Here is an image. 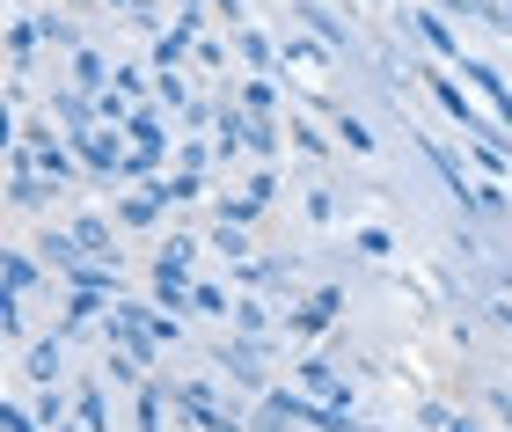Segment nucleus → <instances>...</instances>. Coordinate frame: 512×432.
Masks as SVG:
<instances>
[{
	"instance_id": "nucleus-8",
	"label": "nucleus",
	"mask_w": 512,
	"mask_h": 432,
	"mask_svg": "<svg viewBox=\"0 0 512 432\" xmlns=\"http://www.w3.org/2000/svg\"><path fill=\"white\" fill-rule=\"evenodd\" d=\"M154 293H161V308H191V279H183V257H161L154 264Z\"/></svg>"
},
{
	"instance_id": "nucleus-9",
	"label": "nucleus",
	"mask_w": 512,
	"mask_h": 432,
	"mask_svg": "<svg viewBox=\"0 0 512 432\" xmlns=\"http://www.w3.org/2000/svg\"><path fill=\"white\" fill-rule=\"evenodd\" d=\"M432 96H439V103H447V110H454V125H461V132H469V140H476V132H491V125H483V118H476V110H469V96H461V88H454L447 74H432ZM491 140H498V132H491Z\"/></svg>"
},
{
	"instance_id": "nucleus-26",
	"label": "nucleus",
	"mask_w": 512,
	"mask_h": 432,
	"mask_svg": "<svg viewBox=\"0 0 512 432\" xmlns=\"http://www.w3.org/2000/svg\"><path fill=\"white\" fill-rule=\"evenodd\" d=\"M44 37V22H15V30H8V44H15V59H30V44Z\"/></svg>"
},
{
	"instance_id": "nucleus-3",
	"label": "nucleus",
	"mask_w": 512,
	"mask_h": 432,
	"mask_svg": "<svg viewBox=\"0 0 512 432\" xmlns=\"http://www.w3.org/2000/svg\"><path fill=\"white\" fill-rule=\"evenodd\" d=\"M169 403H176V411L191 418L198 432H249L242 418H227L220 403H213V389H169Z\"/></svg>"
},
{
	"instance_id": "nucleus-21",
	"label": "nucleus",
	"mask_w": 512,
	"mask_h": 432,
	"mask_svg": "<svg viewBox=\"0 0 512 432\" xmlns=\"http://www.w3.org/2000/svg\"><path fill=\"white\" fill-rule=\"evenodd\" d=\"M139 432H161V389L139 381Z\"/></svg>"
},
{
	"instance_id": "nucleus-23",
	"label": "nucleus",
	"mask_w": 512,
	"mask_h": 432,
	"mask_svg": "<svg viewBox=\"0 0 512 432\" xmlns=\"http://www.w3.org/2000/svg\"><path fill=\"white\" fill-rule=\"evenodd\" d=\"M235 330L242 337H264V301H235Z\"/></svg>"
},
{
	"instance_id": "nucleus-17",
	"label": "nucleus",
	"mask_w": 512,
	"mask_h": 432,
	"mask_svg": "<svg viewBox=\"0 0 512 432\" xmlns=\"http://www.w3.org/2000/svg\"><path fill=\"white\" fill-rule=\"evenodd\" d=\"M103 315V293H88V286H74V301H66V330H88Z\"/></svg>"
},
{
	"instance_id": "nucleus-33",
	"label": "nucleus",
	"mask_w": 512,
	"mask_h": 432,
	"mask_svg": "<svg viewBox=\"0 0 512 432\" xmlns=\"http://www.w3.org/2000/svg\"><path fill=\"white\" fill-rule=\"evenodd\" d=\"M447 432H483V425H469V418H454V425H447Z\"/></svg>"
},
{
	"instance_id": "nucleus-13",
	"label": "nucleus",
	"mask_w": 512,
	"mask_h": 432,
	"mask_svg": "<svg viewBox=\"0 0 512 432\" xmlns=\"http://www.w3.org/2000/svg\"><path fill=\"white\" fill-rule=\"evenodd\" d=\"M410 22H417V37H425V44H432L439 59H461V37H454V30H447V22H439V15H410Z\"/></svg>"
},
{
	"instance_id": "nucleus-24",
	"label": "nucleus",
	"mask_w": 512,
	"mask_h": 432,
	"mask_svg": "<svg viewBox=\"0 0 512 432\" xmlns=\"http://www.w3.org/2000/svg\"><path fill=\"white\" fill-rule=\"evenodd\" d=\"M337 132H344V147H352V154H374V132H366L359 118H337Z\"/></svg>"
},
{
	"instance_id": "nucleus-4",
	"label": "nucleus",
	"mask_w": 512,
	"mask_h": 432,
	"mask_svg": "<svg viewBox=\"0 0 512 432\" xmlns=\"http://www.w3.org/2000/svg\"><path fill=\"white\" fill-rule=\"evenodd\" d=\"M337 315H344V293H337V286H322V293H308V301H300V308L286 315V330H300V337H322V330L337 323Z\"/></svg>"
},
{
	"instance_id": "nucleus-15",
	"label": "nucleus",
	"mask_w": 512,
	"mask_h": 432,
	"mask_svg": "<svg viewBox=\"0 0 512 432\" xmlns=\"http://www.w3.org/2000/svg\"><path fill=\"white\" fill-rule=\"evenodd\" d=\"M0 279H8V293L22 301V293L37 286V257H22V249H8V264H0Z\"/></svg>"
},
{
	"instance_id": "nucleus-25",
	"label": "nucleus",
	"mask_w": 512,
	"mask_h": 432,
	"mask_svg": "<svg viewBox=\"0 0 512 432\" xmlns=\"http://www.w3.org/2000/svg\"><path fill=\"white\" fill-rule=\"evenodd\" d=\"M191 308H198V315H227V308H235V301H227V293H220V286H198V293H191Z\"/></svg>"
},
{
	"instance_id": "nucleus-1",
	"label": "nucleus",
	"mask_w": 512,
	"mask_h": 432,
	"mask_svg": "<svg viewBox=\"0 0 512 432\" xmlns=\"http://www.w3.org/2000/svg\"><path fill=\"white\" fill-rule=\"evenodd\" d=\"M15 169L44 176V184H74V154H66L52 132H22V140H15Z\"/></svg>"
},
{
	"instance_id": "nucleus-7",
	"label": "nucleus",
	"mask_w": 512,
	"mask_h": 432,
	"mask_svg": "<svg viewBox=\"0 0 512 432\" xmlns=\"http://www.w3.org/2000/svg\"><path fill=\"white\" fill-rule=\"evenodd\" d=\"M59 359H66V330H59V337H37L30 359H22V374H30L37 389H52V381H59Z\"/></svg>"
},
{
	"instance_id": "nucleus-31",
	"label": "nucleus",
	"mask_w": 512,
	"mask_h": 432,
	"mask_svg": "<svg viewBox=\"0 0 512 432\" xmlns=\"http://www.w3.org/2000/svg\"><path fill=\"white\" fill-rule=\"evenodd\" d=\"M0 425H8V432H37V418L22 411V403H8V418H0Z\"/></svg>"
},
{
	"instance_id": "nucleus-10",
	"label": "nucleus",
	"mask_w": 512,
	"mask_h": 432,
	"mask_svg": "<svg viewBox=\"0 0 512 432\" xmlns=\"http://www.w3.org/2000/svg\"><path fill=\"white\" fill-rule=\"evenodd\" d=\"M461 74H469V81L483 88V96L498 103V118H505V132H512V88H505V74H498V66H483V59H469V66H461Z\"/></svg>"
},
{
	"instance_id": "nucleus-34",
	"label": "nucleus",
	"mask_w": 512,
	"mask_h": 432,
	"mask_svg": "<svg viewBox=\"0 0 512 432\" xmlns=\"http://www.w3.org/2000/svg\"><path fill=\"white\" fill-rule=\"evenodd\" d=\"M344 432H374V425H344Z\"/></svg>"
},
{
	"instance_id": "nucleus-30",
	"label": "nucleus",
	"mask_w": 512,
	"mask_h": 432,
	"mask_svg": "<svg viewBox=\"0 0 512 432\" xmlns=\"http://www.w3.org/2000/svg\"><path fill=\"white\" fill-rule=\"evenodd\" d=\"M44 37H52V44H81V37H74V22H66V15H44Z\"/></svg>"
},
{
	"instance_id": "nucleus-32",
	"label": "nucleus",
	"mask_w": 512,
	"mask_h": 432,
	"mask_svg": "<svg viewBox=\"0 0 512 432\" xmlns=\"http://www.w3.org/2000/svg\"><path fill=\"white\" fill-rule=\"evenodd\" d=\"M256 432H286V418H256Z\"/></svg>"
},
{
	"instance_id": "nucleus-11",
	"label": "nucleus",
	"mask_w": 512,
	"mask_h": 432,
	"mask_svg": "<svg viewBox=\"0 0 512 432\" xmlns=\"http://www.w3.org/2000/svg\"><path fill=\"white\" fill-rule=\"evenodd\" d=\"M191 37H198V8H191V15H183V22H176V30H161V37H154V66H176L183 52H191Z\"/></svg>"
},
{
	"instance_id": "nucleus-19",
	"label": "nucleus",
	"mask_w": 512,
	"mask_h": 432,
	"mask_svg": "<svg viewBox=\"0 0 512 432\" xmlns=\"http://www.w3.org/2000/svg\"><path fill=\"white\" fill-rule=\"evenodd\" d=\"M154 96L169 103V110H191V96H183V81H176V66H154Z\"/></svg>"
},
{
	"instance_id": "nucleus-12",
	"label": "nucleus",
	"mask_w": 512,
	"mask_h": 432,
	"mask_svg": "<svg viewBox=\"0 0 512 432\" xmlns=\"http://www.w3.org/2000/svg\"><path fill=\"white\" fill-rule=\"evenodd\" d=\"M74 88H88V96H103V88H110V74H103V52L74 44Z\"/></svg>"
},
{
	"instance_id": "nucleus-16",
	"label": "nucleus",
	"mask_w": 512,
	"mask_h": 432,
	"mask_svg": "<svg viewBox=\"0 0 512 432\" xmlns=\"http://www.w3.org/2000/svg\"><path fill=\"white\" fill-rule=\"evenodd\" d=\"M74 242L88 249V257H103V264H110V227H103L96 213H81V220H74Z\"/></svg>"
},
{
	"instance_id": "nucleus-29",
	"label": "nucleus",
	"mask_w": 512,
	"mask_h": 432,
	"mask_svg": "<svg viewBox=\"0 0 512 432\" xmlns=\"http://www.w3.org/2000/svg\"><path fill=\"white\" fill-rule=\"evenodd\" d=\"M359 249H366V257H388L395 242H388V227H359Z\"/></svg>"
},
{
	"instance_id": "nucleus-2",
	"label": "nucleus",
	"mask_w": 512,
	"mask_h": 432,
	"mask_svg": "<svg viewBox=\"0 0 512 432\" xmlns=\"http://www.w3.org/2000/svg\"><path fill=\"white\" fill-rule=\"evenodd\" d=\"M74 154H81V169H96V176L125 169V147L110 140V125H74Z\"/></svg>"
},
{
	"instance_id": "nucleus-22",
	"label": "nucleus",
	"mask_w": 512,
	"mask_h": 432,
	"mask_svg": "<svg viewBox=\"0 0 512 432\" xmlns=\"http://www.w3.org/2000/svg\"><path fill=\"white\" fill-rule=\"evenodd\" d=\"M169 206H154V198H125V227H154Z\"/></svg>"
},
{
	"instance_id": "nucleus-18",
	"label": "nucleus",
	"mask_w": 512,
	"mask_h": 432,
	"mask_svg": "<svg viewBox=\"0 0 512 432\" xmlns=\"http://www.w3.org/2000/svg\"><path fill=\"white\" fill-rule=\"evenodd\" d=\"M74 425H81V432H110V425H103V396H96V389H81V396H74Z\"/></svg>"
},
{
	"instance_id": "nucleus-27",
	"label": "nucleus",
	"mask_w": 512,
	"mask_h": 432,
	"mask_svg": "<svg viewBox=\"0 0 512 432\" xmlns=\"http://www.w3.org/2000/svg\"><path fill=\"white\" fill-rule=\"evenodd\" d=\"M242 110H256V118H271V81H249V88H242Z\"/></svg>"
},
{
	"instance_id": "nucleus-6",
	"label": "nucleus",
	"mask_w": 512,
	"mask_h": 432,
	"mask_svg": "<svg viewBox=\"0 0 512 432\" xmlns=\"http://www.w3.org/2000/svg\"><path fill=\"white\" fill-rule=\"evenodd\" d=\"M220 367L242 381V389H264V337H235V345L220 352Z\"/></svg>"
},
{
	"instance_id": "nucleus-20",
	"label": "nucleus",
	"mask_w": 512,
	"mask_h": 432,
	"mask_svg": "<svg viewBox=\"0 0 512 432\" xmlns=\"http://www.w3.org/2000/svg\"><path fill=\"white\" fill-rule=\"evenodd\" d=\"M213 242H220V249H227V257H235V264H249V227L220 220V227H213Z\"/></svg>"
},
{
	"instance_id": "nucleus-28",
	"label": "nucleus",
	"mask_w": 512,
	"mask_h": 432,
	"mask_svg": "<svg viewBox=\"0 0 512 432\" xmlns=\"http://www.w3.org/2000/svg\"><path fill=\"white\" fill-rule=\"evenodd\" d=\"M37 425H66V403H59V389H44V396H37Z\"/></svg>"
},
{
	"instance_id": "nucleus-35",
	"label": "nucleus",
	"mask_w": 512,
	"mask_h": 432,
	"mask_svg": "<svg viewBox=\"0 0 512 432\" xmlns=\"http://www.w3.org/2000/svg\"><path fill=\"white\" fill-rule=\"evenodd\" d=\"M118 8H132V0H118Z\"/></svg>"
},
{
	"instance_id": "nucleus-5",
	"label": "nucleus",
	"mask_w": 512,
	"mask_h": 432,
	"mask_svg": "<svg viewBox=\"0 0 512 432\" xmlns=\"http://www.w3.org/2000/svg\"><path fill=\"white\" fill-rule=\"evenodd\" d=\"M300 381H308V389H315L322 403H330V411H352V381H337V367H330L322 352L300 359Z\"/></svg>"
},
{
	"instance_id": "nucleus-14",
	"label": "nucleus",
	"mask_w": 512,
	"mask_h": 432,
	"mask_svg": "<svg viewBox=\"0 0 512 432\" xmlns=\"http://www.w3.org/2000/svg\"><path fill=\"white\" fill-rule=\"evenodd\" d=\"M300 15H308V30H315L322 44H330V52H352V37H344V22H337L330 8H300Z\"/></svg>"
}]
</instances>
